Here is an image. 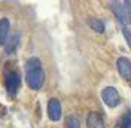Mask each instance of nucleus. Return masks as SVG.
Masks as SVG:
<instances>
[{
	"mask_svg": "<svg viewBox=\"0 0 131 128\" xmlns=\"http://www.w3.org/2000/svg\"><path fill=\"white\" fill-rule=\"evenodd\" d=\"M110 9L121 24L131 25V2H110Z\"/></svg>",
	"mask_w": 131,
	"mask_h": 128,
	"instance_id": "1",
	"label": "nucleus"
},
{
	"mask_svg": "<svg viewBox=\"0 0 131 128\" xmlns=\"http://www.w3.org/2000/svg\"><path fill=\"white\" fill-rule=\"evenodd\" d=\"M25 80H27V85L31 89L39 91L43 87V83H45V72L42 69H36V70H31V72H27Z\"/></svg>",
	"mask_w": 131,
	"mask_h": 128,
	"instance_id": "2",
	"label": "nucleus"
},
{
	"mask_svg": "<svg viewBox=\"0 0 131 128\" xmlns=\"http://www.w3.org/2000/svg\"><path fill=\"white\" fill-rule=\"evenodd\" d=\"M21 87V74L18 72H8L6 73V89L10 97H15L18 89Z\"/></svg>",
	"mask_w": 131,
	"mask_h": 128,
	"instance_id": "3",
	"label": "nucleus"
},
{
	"mask_svg": "<svg viewBox=\"0 0 131 128\" xmlns=\"http://www.w3.org/2000/svg\"><path fill=\"white\" fill-rule=\"evenodd\" d=\"M101 98L106 103V106H109V107H116L121 103L119 92H118V89L115 88V87H106L101 91Z\"/></svg>",
	"mask_w": 131,
	"mask_h": 128,
	"instance_id": "4",
	"label": "nucleus"
},
{
	"mask_svg": "<svg viewBox=\"0 0 131 128\" xmlns=\"http://www.w3.org/2000/svg\"><path fill=\"white\" fill-rule=\"evenodd\" d=\"M61 113H63V109H61V103L58 98H51L48 101V118L54 122L61 119Z\"/></svg>",
	"mask_w": 131,
	"mask_h": 128,
	"instance_id": "5",
	"label": "nucleus"
},
{
	"mask_svg": "<svg viewBox=\"0 0 131 128\" xmlns=\"http://www.w3.org/2000/svg\"><path fill=\"white\" fill-rule=\"evenodd\" d=\"M116 69H118L119 74H121L125 80H131V61L128 58H125V57L118 58V61H116Z\"/></svg>",
	"mask_w": 131,
	"mask_h": 128,
	"instance_id": "6",
	"label": "nucleus"
},
{
	"mask_svg": "<svg viewBox=\"0 0 131 128\" xmlns=\"http://www.w3.org/2000/svg\"><path fill=\"white\" fill-rule=\"evenodd\" d=\"M86 125H88V128H106L101 115L97 113V112H91L90 115H88V118H86Z\"/></svg>",
	"mask_w": 131,
	"mask_h": 128,
	"instance_id": "7",
	"label": "nucleus"
},
{
	"mask_svg": "<svg viewBox=\"0 0 131 128\" xmlns=\"http://www.w3.org/2000/svg\"><path fill=\"white\" fill-rule=\"evenodd\" d=\"M9 30H10V21H9L8 18H2L0 19V46L6 45Z\"/></svg>",
	"mask_w": 131,
	"mask_h": 128,
	"instance_id": "8",
	"label": "nucleus"
},
{
	"mask_svg": "<svg viewBox=\"0 0 131 128\" xmlns=\"http://www.w3.org/2000/svg\"><path fill=\"white\" fill-rule=\"evenodd\" d=\"M19 39H21V37H19L18 33L14 34V36L10 37V40L3 46V48H5V52H6V54H14L16 51V48H18V45H19Z\"/></svg>",
	"mask_w": 131,
	"mask_h": 128,
	"instance_id": "9",
	"label": "nucleus"
},
{
	"mask_svg": "<svg viewBox=\"0 0 131 128\" xmlns=\"http://www.w3.org/2000/svg\"><path fill=\"white\" fill-rule=\"evenodd\" d=\"M86 23H88V25H90L94 31H97V33H104V30H106L104 23H103L101 19H97V18H90Z\"/></svg>",
	"mask_w": 131,
	"mask_h": 128,
	"instance_id": "10",
	"label": "nucleus"
},
{
	"mask_svg": "<svg viewBox=\"0 0 131 128\" xmlns=\"http://www.w3.org/2000/svg\"><path fill=\"white\" fill-rule=\"evenodd\" d=\"M115 128H131V110H127L124 113V116L118 121Z\"/></svg>",
	"mask_w": 131,
	"mask_h": 128,
	"instance_id": "11",
	"label": "nucleus"
},
{
	"mask_svg": "<svg viewBox=\"0 0 131 128\" xmlns=\"http://www.w3.org/2000/svg\"><path fill=\"white\" fill-rule=\"evenodd\" d=\"M36 69H42V63L37 57H31L25 61V70L27 72H31V70H36Z\"/></svg>",
	"mask_w": 131,
	"mask_h": 128,
	"instance_id": "12",
	"label": "nucleus"
},
{
	"mask_svg": "<svg viewBox=\"0 0 131 128\" xmlns=\"http://www.w3.org/2000/svg\"><path fill=\"white\" fill-rule=\"evenodd\" d=\"M66 127L67 128H81V122H79V119H78L76 116L70 115V116L66 119Z\"/></svg>",
	"mask_w": 131,
	"mask_h": 128,
	"instance_id": "13",
	"label": "nucleus"
},
{
	"mask_svg": "<svg viewBox=\"0 0 131 128\" xmlns=\"http://www.w3.org/2000/svg\"><path fill=\"white\" fill-rule=\"evenodd\" d=\"M122 33H124V37H125V40H127V43H128V46H130V49H131V30L127 28V27H124Z\"/></svg>",
	"mask_w": 131,
	"mask_h": 128,
	"instance_id": "14",
	"label": "nucleus"
}]
</instances>
